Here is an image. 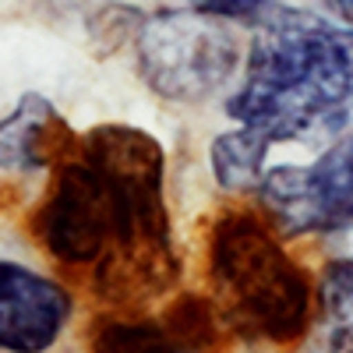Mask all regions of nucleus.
Instances as JSON below:
<instances>
[{"label": "nucleus", "instance_id": "0eeeda50", "mask_svg": "<svg viewBox=\"0 0 353 353\" xmlns=\"http://www.w3.org/2000/svg\"><path fill=\"white\" fill-rule=\"evenodd\" d=\"M64 128L61 110H57L43 92H25L18 106L0 117V170L8 173H36L46 170L57 152H64V145H53L50 134Z\"/></svg>", "mask_w": 353, "mask_h": 353}, {"label": "nucleus", "instance_id": "39448f33", "mask_svg": "<svg viewBox=\"0 0 353 353\" xmlns=\"http://www.w3.org/2000/svg\"><path fill=\"white\" fill-rule=\"evenodd\" d=\"M283 237L353 230V131L307 166H272L254 188Z\"/></svg>", "mask_w": 353, "mask_h": 353}, {"label": "nucleus", "instance_id": "7ed1b4c3", "mask_svg": "<svg viewBox=\"0 0 353 353\" xmlns=\"http://www.w3.org/2000/svg\"><path fill=\"white\" fill-rule=\"evenodd\" d=\"M209 276L219 314L233 332L286 343L307 329L311 286L258 219L230 216L216 226Z\"/></svg>", "mask_w": 353, "mask_h": 353}, {"label": "nucleus", "instance_id": "6e6552de", "mask_svg": "<svg viewBox=\"0 0 353 353\" xmlns=\"http://www.w3.org/2000/svg\"><path fill=\"white\" fill-rule=\"evenodd\" d=\"M272 145L265 141L258 131L251 128H241L230 131V134H219L212 141V176L219 191H230V194H248L258 188L261 173H265V156H269Z\"/></svg>", "mask_w": 353, "mask_h": 353}, {"label": "nucleus", "instance_id": "9b49d317", "mask_svg": "<svg viewBox=\"0 0 353 353\" xmlns=\"http://www.w3.org/2000/svg\"><path fill=\"white\" fill-rule=\"evenodd\" d=\"M325 8H329L343 25H350V28H353V0H325Z\"/></svg>", "mask_w": 353, "mask_h": 353}, {"label": "nucleus", "instance_id": "9d476101", "mask_svg": "<svg viewBox=\"0 0 353 353\" xmlns=\"http://www.w3.org/2000/svg\"><path fill=\"white\" fill-rule=\"evenodd\" d=\"M188 4L201 14H212V18H223V21H241V18L258 14L269 0H188Z\"/></svg>", "mask_w": 353, "mask_h": 353}, {"label": "nucleus", "instance_id": "f03ea898", "mask_svg": "<svg viewBox=\"0 0 353 353\" xmlns=\"http://www.w3.org/2000/svg\"><path fill=\"white\" fill-rule=\"evenodd\" d=\"M226 117L269 145L339 131L353 121V28L301 8L269 11Z\"/></svg>", "mask_w": 353, "mask_h": 353}, {"label": "nucleus", "instance_id": "1a4fd4ad", "mask_svg": "<svg viewBox=\"0 0 353 353\" xmlns=\"http://www.w3.org/2000/svg\"><path fill=\"white\" fill-rule=\"evenodd\" d=\"M321 339L329 350H353V258H336L318 279Z\"/></svg>", "mask_w": 353, "mask_h": 353}, {"label": "nucleus", "instance_id": "423d86ee", "mask_svg": "<svg viewBox=\"0 0 353 353\" xmlns=\"http://www.w3.org/2000/svg\"><path fill=\"white\" fill-rule=\"evenodd\" d=\"M74 314L71 293L32 265L0 258V350L39 353L64 336Z\"/></svg>", "mask_w": 353, "mask_h": 353}, {"label": "nucleus", "instance_id": "f257e3e1", "mask_svg": "<svg viewBox=\"0 0 353 353\" xmlns=\"http://www.w3.org/2000/svg\"><path fill=\"white\" fill-rule=\"evenodd\" d=\"M163 184L166 156L149 131L103 124L71 134L36 233L53 258L88 265L110 304H149L176 283Z\"/></svg>", "mask_w": 353, "mask_h": 353}, {"label": "nucleus", "instance_id": "20e7f679", "mask_svg": "<svg viewBox=\"0 0 353 353\" xmlns=\"http://www.w3.org/2000/svg\"><path fill=\"white\" fill-rule=\"evenodd\" d=\"M134 50L145 85L170 103H201L216 96L237 68V43L223 18L194 8L145 18Z\"/></svg>", "mask_w": 353, "mask_h": 353}]
</instances>
